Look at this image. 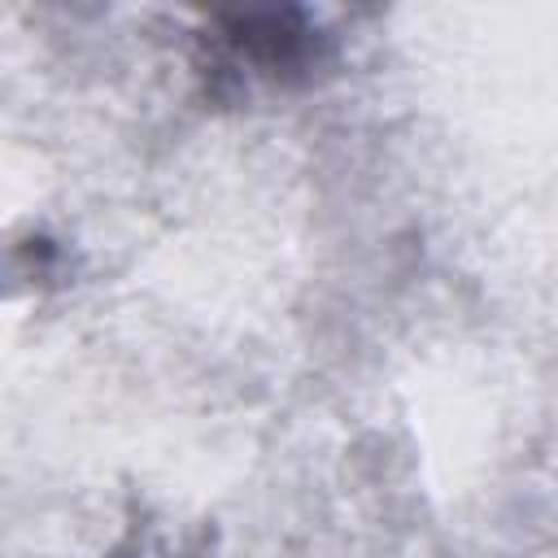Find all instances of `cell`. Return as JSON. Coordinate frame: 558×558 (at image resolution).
I'll return each instance as SVG.
<instances>
[{
    "mask_svg": "<svg viewBox=\"0 0 558 558\" xmlns=\"http://www.w3.org/2000/svg\"><path fill=\"white\" fill-rule=\"evenodd\" d=\"M227 22V52L244 65H253V74H292L301 65H310V57H318V35H310L301 26V13H231Z\"/></svg>",
    "mask_w": 558,
    "mask_h": 558,
    "instance_id": "cell-1",
    "label": "cell"
}]
</instances>
